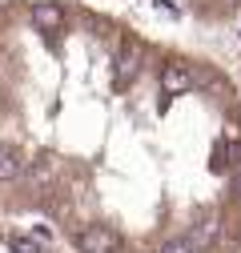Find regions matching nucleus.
I'll list each match as a JSON object with an SVG mask.
<instances>
[{
  "label": "nucleus",
  "mask_w": 241,
  "mask_h": 253,
  "mask_svg": "<svg viewBox=\"0 0 241 253\" xmlns=\"http://www.w3.org/2000/svg\"><path fill=\"white\" fill-rule=\"evenodd\" d=\"M197 81L189 73V65H181V60H169V65H161V92L165 97H181V92H189Z\"/></svg>",
  "instance_id": "obj_4"
},
{
  "label": "nucleus",
  "mask_w": 241,
  "mask_h": 253,
  "mask_svg": "<svg viewBox=\"0 0 241 253\" xmlns=\"http://www.w3.org/2000/svg\"><path fill=\"white\" fill-rule=\"evenodd\" d=\"M233 189H237V197H241V165H237V177H233Z\"/></svg>",
  "instance_id": "obj_9"
},
{
  "label": "nucleus",
  "mask_w": 241,
  "mask_h": 253,
  "mask_svg": "<svg viewBox=\"0 0 241 253\" xmlns=\"http://www.w3.org/2000/svg\"><path fill=\"white\" fill-rule=\"evenodd\" d=\"M28 20H33L37 33H60L65 28V8L52 4V0H33L28 4Z\"/></svg>",
  "instance_id": "obj_3"
},
{
  "label": "nucleus",
  "mask_w": 241,
  "mask_h": 253,
  "mask_svg": "<svg viewBox=\"0 0 241 253\" xmlns=\"http://www.w3.org/2000/svg\"><path fill=\"white\" fill-rule=\"evenodd\" d=\"M24 169H28V161H24L20 145H8V141H4V145H0V185L24 177Z\"/></svg>",
  "instance_id": "obj_5"
},
{
  "label": "nucleus",
  "mask_w": 241,
  "mask_h": 253,
  "mask_svg": "<svg viewBox=\"0 0 241 253\" xmlns=\"http://www.w3.org/2000/svg\"><path fill=\"white\" fill-rule=\"evenodd\" d=\"M141 65H145V48H141V41L120 37L117 56H113V84H117V88H129L133 77L141 73Z\"/></svg>",
  "instance_id": "obj_1"
},
{
  "label": "nucleus",
  "mask_w": 241,
  "mask_h": 253,
  "mask_svg": "<svg viewBox=\"0 0 241 253\" xmlns=\"http://www.w3.org/2000/svg\"><path fill=\"white\" fill-rule=\"evenodd\" d=\"M73 245H77L80 253H120V237H117L109 225H84V229L73 237Z\"/></svg>",
  "instance_id": "obj_2"
},
{
  "label": "nucleus",
  "mask_w": 241,
  "mask_h": 253,
  "mask_svg": "<svg viewBox=\"0 0 241 253\" xmlns=\"http://www.w3.org/2000/svg\"><path fill=\"white\" fill-rule=\"evenodd\" d=\"M225 165H229V161H225V141H217V149H213V169L221 173Z\"/></svg>",
  "instance_id": "obj_8"
},
{
  "label": "nucleus",
  "mask_w": 241,
  "mask_h": 253,
  "mask_svg": "<svg viewBox=\"0 0 241 253\" xmlns=\"http://www.w3.org/2000/svg\"><path fill=\"white\" fill-rule=\"evenodd\" d=\"M157 253H201V249H197V241H193L189 233H181V237H169Z\"/></svg>",
  "instance_id": "obj_7"
},
{
  "label": "nucleus",
  "mask_w": 241,
  "mask_h": 253,
  "mask_svg": "<svg viewBox=\"0 0 241 253\" xmlns=\"http://www.w3.org/2000/svg\"><path fill=\"white\" fill-rule=\"evenodd\" d=\"M8 253H44V245L37 241V233H12L8 237Z\"/></svg>",
  "instance_id": "obj_6"
}]
</instances>
